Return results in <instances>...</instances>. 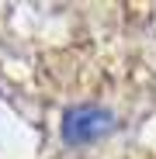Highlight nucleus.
Wrapping results in <instances>:
<instances>
[{"instance_id":"f257e3e1","label":"nucleus","mask_w":156,"mask_h":159,"mask_svg":"<svg viewBox=\"0 0 156 159\" xmlns=\"http://www.w3.org/2000/svg\"><path fill=\"white\" fill-rule=\"evenodd\" d=\"M115 128V114L104 107H69L63 114V139L69 145H87Z\"/></svg>"}]
</instances>
